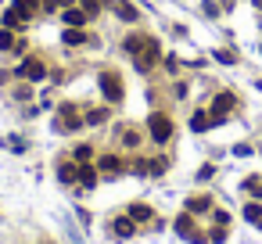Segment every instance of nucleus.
<instances>
[{
    "label": "nucleus",
    "mask_w": 262,
    "mask_h": 244,
    "mask_svg": "<svg viewBox=\"0 0 262 244\" xmlns=\"http://www.w3.org/2000/svg\"><path fill=\"white\" fill-rule=\"evenodd\" d=\"M151 136H155L158 144H165L169 136H173V122H169L165 115H151Z\"/></svg>",
    "instance_id": "obj_1"
},
{
    "label": "nucleus",
    "mask_w": 262,
    "mask_h": 244,
    "mask_svg": "<svg viewBox=\"0 0 262 244\" xmlns=\"http://www.w3.org/2000/svg\"><path fill=\"white\" fill-rule=\"evenodd\" d=\"M101 90H104V94L112 97V101H122V86H119L115 75H104V79H101Z\"/></svg>",
    "instance_id": "obj_2"
},
{
    "label": "nucleus",
    "mask_w": 262,
    "mask_h": 244,
    "mask_svg": "<svg viewBox=\"0 0 262 244\" xmlns=\"http://www.w3.org/2000/svg\"><path fill=\"white\" fill-rule=\"evenodd\" d=\"M230 108H234V94H219V97H215V112H219V115H215L212 122H219V119H223Z\"/></svg>",
    "instance_id": "obj_3"
},
{
    "label": "nucleus",
    "mask_w": 262,
    "mask_h": 244,
    "mask_svg": "<svg viewBox=\"0 0 262 244\" xmlns=\"http://www.w3.org/2000/svg\"><path fill=\"white\" fill-rule=\"evenodd\" d=\"M112 230H115L119 237H130V234H133V219H115Z\"/></svg>",
    "instance_id": "obj_4"
},
{
    "label": "nucleus",
    "mask_w": 262,
    "mask_h": 244,
    "mask_svg": "<svg viewBox=\"0 0 262 244\" xmlns=\"http://www.w3.org/2000/svg\"><path fill=\"white\" fill-rule=\"evenodd\" d=\"M187 208H191V212H208V208H212V201H208V197H191Z\"/></svg>",
    "instance_id": "obj_5"
},
{
    "label": "nucleus",
    "mask_w": 262,
    "mask_h": 244,
    "mask_svg": "<svg viewBox=\"0 0 262 244\" xmlns=\"http://www.w3.org/2000/svg\"><path fill=\"white\" fill-rule=\"evenodd\" d=\"M58 176L65 180V183H72V180H79V169H75V165H61V169H58Z\"/></svg>",
    "instance_id": "obj_6"
},
{
    "label": "nucleus",
    "mask_w": 262,
    "mask_h": 244,
    "mask_svg": "<svg viewBox=\"0 0 262 244\" xmlns=\"http://www.w3.org/2000/svg\"><path fill=\"white\" fill-rule=\"evenodd\" d=\"M101 173L104 176H115L119 173V158H101Z\"/></svg>",
    "instance_id": "obj_7"
},
{
    "label": "nucleus",
    "mask_w": 262,
    "mask_h": 244,
    "mask_svg": "<svg viewBox=\"0 0 262 244\" xmlns=\"http://www.w3.org/2000/svg\"><path fill=\"white\" fill-rule=\"evenodd\" d=\"M205 126H212V119H208L205 112H197V115L191 119V129H205Z\"/></svg>",
    "instance_id": "obj_8"
},
{
    "label": "nucleus",
    "mask_w": 262,
    "mask_h": 244,
    "mask_svg": "<svg viewBox=\"0 0 262 244\" xmlns=\"http://www.w3.org/2000/svg\"><path fill=\"white\" fill-rule=\"evenodd\" d=\"M65 22H68V25H83L86 14H83V11H65Z\"/></svg>",
    "instance_id": "obj_9"
},
{
    "label": "nucleus",
    "mask_w": 262,
    "mask_h": 244,
    "mask_svg": "<svg viewBox=\"0 0 262 244\" xmlns=\"http://www.w3.org/2000/svg\"><path fill=\"white\" fill-rule=\"evenodd\" d=\"M130 216H133V219H151V208H147V205H133Z\"/></svg>",
    "instance_id": "obj_10"
},
{
    "label": "nucleus",
    "mask_w": 262,
    "mask_h": 244,
    "mask_svg": "<svg viewBox=\"0 0 262 244\" xmlns=\"http://www.w3.org/2000/svg\"><path fill=\"white\" fill-rule=\"evenodd\" d=\"M244 187L255 190V197H262V180H259V176H248V180H244Z\"/></svg>",
    "instance_id": "obj_11"
},
{
    "label": "nucleus",
    "mask_w": 262,
    "mask_h": 244,
    "mask_svg": "<svg viewBox=\"0 0 262 244\" xmlns=\"http://www.w3.org/2000/svg\"><path fill=\"white\" fill-rule=\"evenodd\" d=\"M244 219L259 223V219H262V208H259V205H248V208H244Z\"/></svg>",
    "instance_id": "obj_12"
},
{
    "label": "nucleus",
    "mask_w": 262,
    "mask_h": 244,
    "mask_svg": "<svg viewBox=\"0 0 262 244\" xmlns=\"http://www.w3.org/2000/svg\"><path fill=\"white\" fill-rule=\"evenodd\" d=\"M79 180L86 183V187H94V183H97V176H94V169H79Z\"/></svg>",
    "instance_id": "obj_13"
},
{
    "label": "nucleus",
    "mask_w": 262,
    "mask_h": 244,
    "mask_svg": "<svg viewBox=\"0 0 262 244\" xmlns=\"http://www.w3.org/2000/svg\"><path fill=\"white\" fill-rule=\"evenodd\" d=\"M215 58H219L223 65H234V54H230V51H215Z\"/></svg>",
    "instance_id": "obj_14"
},
{
    "label": "nucleus",
    "mask_w": 262,
    "mask_h": 244,
    "mask_svg": "<svg viewBox=\"0 0 262 244\" xmlns=\"http://www.w3.org/2000/svg\"><path fill=\"white\" fill-rule=\"evenodd\" d=\"M255 7H262V0H255Z\"/></svg>",
    "instance_id": "obj_15"
},
{
    "label": "nucleus",
    "mask_w": 262,
    "mask_h": 244,
    "mask_svg": "<svg viewBox=\"0 0 262 244\" xmlns=\"http://www.w3.org/2000/svg\"><path fill=\"white\" fill-rule=\"evenodd\" d=\"M259 226H262V219H259Z\"/></svg>",
    "instance_id": "obj_16"
}]
</instances>
